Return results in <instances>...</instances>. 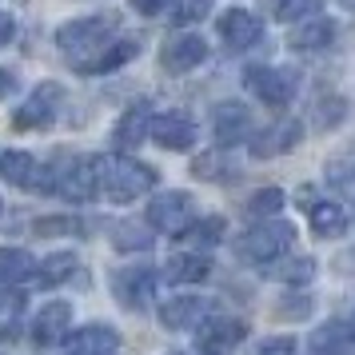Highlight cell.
<instances>
[{
	"mask_svg": "<svg viewBox=\"0 0 355 355\" xmlns=\"http://www.w3.org/2000/svg\"><path fill=\"white\" fill-rule=\"evenodd\" d=\"M116 40H120V24H116V17H80V20L60 24V33H56V49L76 64V72L88 76L92 64L112 49Z\"/></svg>",
	"mask_w": 355,
	"mask_h": 355,
	"instance_id": "cell-1",
	"label": "cell"
},
{
	"mask_svg": "<svg viewBox=\"0 0 355 355\" xmlns=\"http://www.w3.org/2000/svg\"><path fill=\"white\" fill-rule=\"evenodd\" d=\"M96 160V196L112 204H132L136 196L156 188V172L132 156H92Z\"/></svg>",
	"mask_w": 355,
	"mask_h": 355,
	"instance_id": "cell-2",
	"label": "cell"
},
{
	"mask_svg": "<svg viewBox=\"0 0 355 355\" xmlns=\"http://www.w3.org/2000/svg\"><path fill=\"white\" fill-rule=\"evenodd\" d=\"M295 248V227L284 224V220H259L252 232H243L240 236V256L248 263H259V268H268L275 259H284Z\"/></svg>",
	"mask_w": 355,
	"mask_h": 355,
	"instance_id": "cell-3",
	"label": "cell"
},
{
	"mask_svg": "<svg viewBox=\"0 0 355 355\" xmlns=\"http://www.w3.org/2000/svg\"><path fill=\"white\" fill-rule=\"evenodd\" d=\"M243 88L268 104V108H284L295 100V88H300V76L291 68H279V64H252L243 72Z\"/></svg>",
	"mask_w": 355,
	"mask_h": 355,
	"instance_id": "cell-4",
	"label": "cell"
},
{
	"mask_svg": "<svg viewBox=\"0 0 355 355\" xmlns=\"http://www.w3.org/2000/svg\"><path fill=\"white\" fill-rule=\"evenodd\" d=\"M49 192L64 196L72 204L96 200V160L92 156H72L60 168H49Z\"/></svg>",
	"mask_w": 355,
	"mask_h": 355,
	"instance_id": "cell-5",
	"label": "cell"
},
{
	"mask_svg": "<svg viewBox=\"0 0 355 355\" xmlns=\"http://www.w3.org/2000/svg\"><path fill=\"white\" fill-rule=\"evenodd\" d=\"M148 227L152 232H164V236H184L196 220V200L188 192H160L152 204H148Z\"/></svg>",
	"mask_w": 355,
	"mask_h": 355,
	"instance_id": "cell-6",
	"label": "cell"
},
{
	"mask_svg": "<svg viewBox=\"0 0 355 355\" xmlns=\"http://www.w3.org/2000/svg\"><path fill=\"white\" fill-rule=\"evenodd\" d=\"M60 100H64V88H60L56 80L36 84L33 92H28V100L12 112V128H20V132L49 128L52 120H56V112H60Z\"/></svg>",
	"mask_w": 355,
	"mask_h": 355,
	"instance_id": "cell-7",
	"label": "cell"
},
{
	"mask_svg": "<svg viewBox=\"0 0 355 355\" xmlns=\"http://www.w3.org/2000/svg\"><path fill=\"white\" fill-rule=\"evenodd\" d=\"M208 60V40L200 33H176L168 36V44L160 49V68L168 76H188Z\"/></svg>",
	"mask_w": 355,
	"mask_h": 355,
	"instance_id": "cell-8",
	"label": "cell"
},
{
	"mask_svg": "<svg viewBox=\"0 0 355 355\" xmlns=\"http://www.w3.org/2000/svg\"><path fill=\"white\" fill-rule=\"evenodd\" d=\"M120 352V331L112 323H84L64 336V355H116Z\"/></svg>",
	"mask_w": 355,
	"mask_h": 355,
	"instance_id": "cell-9",
	"label": "cell"
},
{
	"mask_svg": "<svg viewBox=\"0 0 355 355\" xmlns=\"http://www.w3.org/2000/svg\"><path fill=\"white\" fill-rule=\"evenodd\" d=\"M0 180L12 188H40L49 192V168H40L33 152H0Z\"/></svg>",
	"mask_w": 355,
	"mask_h": 355,
	"instance_id": "cell-10",
	"label": "cell"
},
{
	"mask_svg": "<svg viewBox=\"0 0 355 355\" xmlns=\"http://www.w3.org/2000/svg\"><path fill=\"white\" fill-rule=\"evenodd\" d=\"M148 136L160 148H168V152H188L196 144V120L188 112H160L152 116Z\"/></svg>",
	"mask_w": 355,
	"mask_h": 355,
	"instance_id": "cell-11",
	"label": "cell"
},
{
	"mask_svg": "<svg viewBox=\"0 0 355 355\" xmlns=\"http://www.w3.org/2000/svg\"><path fill=\"white\" fill-rule=\"evenodd\" d=\"M216 33H220V40L232 52H243V49H252V44H259L263 20L256 12H248V8H232V12H224V17L216 20Z\"/></svg>",
	"mask_w": 355,
	"mask_h": 355,
	"instance_id": "cell-12",
	"label": "cell"
},
{
	"mask_svg": "<svg viewBox=\"0 0 355 355\" xmlns=\"http://www.w3.org/2000/svg\"><path fill=\"white\" fill-rule=\"evenodd\" d=\"M72 331V304L64 300H52L33 315V343L36 347H56L64 343V336Z\"/></svg>",
	"mask_w": 355,
	"mask_h": 355,
	"instance_id": "cell-13",
	"label": "cell"
},
{
	"mask_svg": "<svg viewBox=\"0 0 355 355\" xmlns=\"http://www.w3.org/2000/svg\"><path fill=\"white\" fill-rule=\"evenodd\" d=\"M211 132H216V144L220 148L243 144V140L252 136V112L243 108L240 100L216 104V112H211Z\"/></svg>",
	"mask_w": 355,
	"mask_h": 355,
	"instance_id": "cell-14",
	"label": "cell"
},
{
	"mask_svg": "<svg viewBox=\"0 0 355 355\" xmlns=\"http://www.w3.org/2000/svg\"><path fill=\"white\" fill-rule=\"evenodd\" d=\"M300 140H304L300 120H275V124H268L263 132L248 136V148H252V156L268 160V156H284V152H291Z\"/></svg>",
	"mask_w": 355,
	"mask_h": 355,
	"instance_id": "cell-15",
	"label": "cell"
},
{
	"mask_svg": "<svg viewBox=\"0 0 355 355\" xmlns=\"http://www.w3.org/2000/svg\"><path fill=\"white\" fill-rule=\"evenodd\" d=\"M116 288V300L132 311H144L152 300H156V272H148V268H124V272L112 279Z\"/></svg>",
	"mask_w": 355,
	"mask_h": 355,
	"instance_id": "cell-16",
	"label": "cell"
},
{
	"mask_svg": "<svg viewBox=\"0 0 355 355\" xmlns=\"http://www.w3.org/2000/svg\"><path fill=\"white\" fill-rule=\"evenodd\" d=\"M211 315V304L204 295H176L160 307V323L168 331H196Z\"/></svg>",
	"mask_w": 355,
	"mask_h": 355,
	"instance_id": "cell-17",
	"label": "cell"
},
{
	"mask_svg": "<svg viewBox=\"0 0 355 355\" xmlns=\"http://www.w3.org/2000/svg\"><path fill=\"white\" fill-rule=\"evenodd\" d=\"M248 336V323L243 320H204L200 323V347L211 355H220V352H232L240 339Z\"/></svg>",
	"mask_w": 355,
	"mask_h": 355,
	"instance_id": "cell-18",
	"label": "cell"
},
{
	"mask_svg": "<svg viewBox=\"0 0 355 355\" xmlns=\"http://www.w3.org/2000/svg\"><path fill=\"white\" fill-rule=\"evenodd\" d=\"M336 40V20L315 17V20H295V33L288 36V44L295 52H320Z\"/></svg>",
	"mask_w": 355,
	"mask_h": 355,
	"instance_id": "cell-19",
	"label": "cell"
},
{
	"mask_svg": "<svg viewBox=\"0 0 355 355\" xmlns=\"http://www.w3.org/2000/svg\"><path fill=\"white\" fill-rule=\"evenodd\" d=\"M148 124H152V108H148L144 100L140 104H132L128 112L120 116V124H116V144L132 152V148H140L148 140Z\"/></svg>",
	"mask_w": 355,
	"mask_h": 355,
	"instance_id": "cell-20",
	"label": "cell"
},
{
	"mask_svg": "<svg viewBox=\"0 0 355 355\" xmlns=\"http://www.w3.org/2000/svg\"><path fill=\"white\" fill-rule=\"evenodd\" d=\"M307 220H311V232H315L320 240H339V236L347 232V211H343V204H336V200L311 204Z\"/></svg>",
	"mask_w": 355,
	"mask_h": 355,
	"instance_id": "cell-21",
	"label": "cell"
},
{
	"mask_svg": "<svg viewBox=\"0 0 355 355\" xmlns=\"http://www.w3.org/2000/svg\"><path fill=\"white\" fill-rule=\"evenodd\" d=\"M211 272V259L204 252H180L164 263V279H172V284H200V279H208Z\"/></svg>",
	"mask_w": 355,
	"mask_h": 355,
	"instance_id": "cell-22",
	"label": "cell"
},
{
	"mask_svg": "<svg viewBox=\"0 0 355 355\" xmlns=\"http://www.w3.org/2000/svg\"><path fill=\"white\" fill-rule=\"evenodd\" d=\"M36 275V259L24 252V248H0V284L12 288V284H24Z\"/></svg>",
	"mask_w": 355,
	"mask_h": 355,
	"instance_id": "cell-23",
	"label": "cell"
},
{
	"mask_svg": "<svg viewBox=\"0 0 355 355\" xmlns=\"http://www.w3.org/2000/svg\"><path fill=\"white\" fill-rule=\"evenodd\" d=\"M136 52H140V44H136L132 36H120L112 49H108V52H104V56L96 60V64H92V72H88V76H104V72H116V68H124L132 56H136Z\"/></svg>",
	"mask_w": 355,
	"mask_h": 355,
	"instance_id": "cell-24",
	"label": "cell"
},
{
	"mask_svg": "<svg viewBox=\"0 0 355 355\" xmlns=\"http://www.w3.org/2000/svg\"><path fill=\"white\" fill-rule=\"evenodd\" d=\"M152 240H156V236H152V227H144V224H128V220H124V224L112 227V243L120 252H148Z\"/></svg>",
	"mask_w": 355,
	"mask_h": 355,
	"instance_id": "cell-25",
	"label": "cell"
},
{
	"mask_svg": "<svg viewBox=\"0 0 355 355\" xmlns=\"http://www.w3.org/2000/svg\"><path fill=\"white\" fill-rule=\"evenodd\" d=\"M168 20L176 28H188V24H200V20L211 12V0H168Z\"/></svg>",
	"mask_w": 355,
	"mask_h": 355,
	"instance_id": "cell-26",
	"label": "cell"
},
{
	"mask_svg": "<svg viewBox=\"0 0 355 355\" xmlns=\"http://www.w3.org/2000/svg\"><path fill=\"white\" fill-rule=\"evenodd\" d=\"M275 263H279V259H275ZM268 275H275V279H284V284H307V279H311V275H315V259L311 256H284V263H279V268H272V263H268Z\"/></svg>",
	"mask_w": 355,
	"mask_h": 355,
	"instance_id": "cell-27",
	"label": "cell"
},
{
	"mask_svg": "<svg viewBox=\"0 0 355 355\" xmlns=\"http://www.w3.org/2000/svg\"><path fill=\"white\" fill-rule=\"evenodd\" d=\"M76 272V256L72 252H52L44 263H36V275H40V284H64L68 275Z\"/></svg>",
	"mask_w": 355,
	"mask_h": 355,
	"instance_id": "cell-28",
	"label": "cell"
},
{
	"mask_svg": "<svg viewBox=\"0 0 355 355\" xmlns=\"http://www.w3.org/2000/svg\"><path fill=\"white\" fill-rule=\"evenodd\" d=\"M347 343H352V331H347L343 323H327V327H320V331L311 336V347H315V355H339Z\"/></svg>",
	"mask_w": 355,
	"mask_h": 355,
	"instance_id": "cell-29",
	"label": "cell"
},
{
	"mask_svg": "<svg viewBox=\"0 0 355 355\" xmlns=\"http://www.w3.org/2000/svg\"><path fill=\"white\" fill-rule=\"evenodd\" d=\"M84 224L76 216H44L36 220V236H80Z\"/></svg>",
	"mask_w": 355,
	"mask_h": 355,
	"instance_id": "cell-30",
	"label": "cell"
},
{
	"mask_svg": "<svg viewBox=\"0 0 355 355\" xmlns=\"http://www.w3.org/2000/svg\"><path fill=\"white\" fill-rule=\"evenodd\" d=\"M279 208H284V192H279V188H263V192H256L248 200V211H252L256 220H268V216H275Z\"/></svg>",
	"mask_w": 355,
	"mask_h": 355,
	"instance_id": "cell-31",
	"label": "cell"
},
{
	"mask_svg": "<svg viewBox=\"0 0 355 355\" xmlns=\"http://www.w3.org/2000/svg\"><path fill=\"white\" fill-rule=\"evenodd\" d=\"M184 236H188L192 243H204V248H208V243H216L220 236H224V220H220V216H208V220H192V227H188Z\"/></svg>",
	"mask_w": 355,
	"mask_h": 355,
	"instance_id": "cell-32",
	"label": "cell"
},
{
	"mask_svg": "<svg viewBox=\"0 0 355 355\" xmlns=\"http://www.w3.org/2000/svg\"><path fill=\"white\" fill-rule=\"evenodd\" d=\"M192 176H200V180H227L232 176V164H227L224 156L208 152V156H200V160L192 164Z\"/></svg>",
	"mask_w": 355,
	"mask_h": 355,
	"instance_id": "cell-33",
	"label": "cell"
},
{
	"mask_svg": "<svg viewBox=\"0 0 355 355\" xmlns=\"http://www.w3.org/2000/svg\"><path fill=\"white\" fill-rule=\"evenodd\" d=\"M323 0H275V17L279 20H307L315 8H320Z\"/></svg>",
	"mask_w": 355,
	"mask_h": 355,
	"instance_id": "cell-34",
	"label": "cell"
},
{
	"mask_svg": "<svg viewBox=\"0 0 355 355\" xmlns=\"http://www.w3.org/2000/svg\"><path fill=\"white\" fill-rule=\"evenodd\" d=\"M259 355H300V347H295V339L275 336V339H268V343L259 347Z\"/></svg>",
	"mask_w": 355,
	"mask_h": 355,
	"instance_id": "cell-35",
	"label": "cell"
},
{
	"mask_svg": "<svg viewBox=\"0 0 355 355\" xmlns=\"http://www.w3.org/2000/svg\"><path fill=\"white\" fill-rule=\"evenodd\" d=\"M132 8H136L140 17H160L164 8H168V0H132Z\"/></svg>",
	"mask_w": 355,
	"mask_h": 355,
	"instance_id": "cell-36",
	"label": "cell"
},
{
	"mask_svg": "<svg viewBox=\"0 0 355 355\" xmlns=\"http://www.w3.org/2000/svg\"><path fill=\"white\" fill-rule=\"evenodd\" d=\"M12 40H17V20L8 12H0V49H8Z\"/></svg>",
	"mask_w": 355,
	"mask_h": 355,
	"instance_id": "cell-37",
	"label": "cell"
},
{
	"mask_svg": "<svg viewBox=\"0 0 355 355\" xmlns=\"http://www.w3.org/2000/svg\"><path fill=\"white\" fill-rule=\"evenodd\" d=\"M12 88H17V76H12V72H4V68H0V100L8 96V92H12Z\"/></svg>",
	"mask_w": 355,
	"mask_h": 355,
	"instance_id": "cell-38",
	"label": "cell"
},
{
	"mask_svg": "<svg viewBox=\"0 0 355 355\" xmlns=\"http://www.w3.org/2000/svg\"><path fill=\"white\" fill-rule=\"evenodd\" d=\"M347 331H352V339H355V315H352V323H347Z\"/></svg>",
	"mask_w": 355,
	"mask_h": 355,
	"instance_id": "cell-39",
	"label": "cell"
},
{
	"mask_svg": "<svg viewBox=\"0 0 355 355\" xmlns=\"http://www.w3.org/2000/svg\"><path fill=\"white\" fill-rule=\"evenodd\" d=\"M188 355H211V352H204V347H200V352H188Z\"/></svg>",
	"mask_w": 355,
	"mask_h": 355,
	"instance_id": "cell-40",
	"label": "cell"
}]
</instances>
